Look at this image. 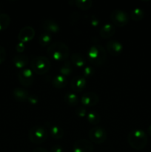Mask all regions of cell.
<instances>
[{
    "instance_id": "4dcf8cb0",
    "label": "cell",
    "mask_w": 151,
    "mask_h": 152,
    "mask_svg": "<svg viewBox=\"0 0 151 152\" xmlns=\"http://www.w3.org/2000/svg\"><path fill=\"white\" fill-rule=\"evenodd\" d=\"M6 56H7V53H6L5 48L3 46L0 45V65L4 62Z\"/></svg>"
},
{
    "instance_id": "d6986e66",
    "label": "cell",
    "mask_w": 151,
    "mask_h": 152,
    "mask_svg": "<svg viewBox=\"0 0 151 152\" xmlns=\"http://www.w3.org/2000/svg\"><path fill=\"white\" fill-rule=\"evenodd\" d=\"M51 83L53 87L58 89H61L66 87V86L68 85V80L65 77L59 74V75L54 76L52 78Z\"/></svg>"
},
{
    "instance_id": "30bf717a",
    "label": "cell",
    "mask_w": 151,
    "mask_h": 152,
    "mask_svg": "<svg viewBox=\"0 0 151 152\" xmlns=\"http://www.w3.org/2000/svg\"><path fill=\"white\" fill-rule=\"evenodd\" d=\"M35 30L31 26H25L20 30L18 34V39L23 43L31 41L35 37Z\"/></svg>"
},
{
    "instance_id": "1f68e13d",
    "label": "cell",
    "mask_w": 151,
    "mask_h": 152,
    "mask_svg": "<svg viewBox=\"0 0 151 152\" xmlns=\"http://www.w3.org/2000/svg\"><path fill=\"white\" fill-rule=\"evenodd\" d=\"M99 23H100V20H99V19L97 17V16H94V15H93V16H90V24L91 26L97 27L98 25H99Z\"/></svg>"
},
{
    "instance_id": "5bb4252c",
    "label": "cell",
    "mask_w": 151,
    "mask_h": 152,
    "mask_svg": "<svg viewBox=\"0 0 151 152\" xmlns=\"http://www.w3.org/2000/svg\"><path fill=\"white\" fill-rule=\"evenodd\" d=\"M41 27L43 29L49 34H56V33L59 32L60 27H59V24L56 22H55L53 19H45L44 22L41 24Z\"/></svg>"
},
{
    "instance_id": "6da1fadb",
    "label": "cell",
    "mask_w": 151,
    "mask_h": 152,
    "mask_svg": "<svg viewBox=\"0 0 151 152\" xmlns=\"http://www.w3.org/2000/svg\"><path fill=\"white\" fill-rule=\"evenodd\" d=\"M47 51L50 58L58 62L68 60L70 55L68 46L62 42H54L48 46Z\"/></svg>"
},
{
    "instance_id": "4fadbf2b",
    "label": "cell",
    "mask_w": 151,
    "mask_h": 152,
    "mask_svg": "<svg viewBox=\"0 0 151 152\" xmlns=\"http://www.w3.org/2000/svg\"><path fill=\"white\" fill-rule=\"evenodd\" d=\"M87 86V79L83 76H76L70 81V88L74 92H81Z\"/></svg>"
},
{
    "instance_id": "d6a6232c",
    "label": "cell",
    "mask_w": 151,
    "mask_h": 152,
    "mask_svg": "<svg viewBox=\"0 0 151 152\" xmlns=\"http://www.w3.org/2000/svg\"><path fill=\"white\" fill-rule=\"evenodd\" d=\"M28 102H29V103H30L31 105H36V104H38V96H36V95H30V94L29 97H28Z\"/></svg>"
},
{
    "instance_id": "52a82bcc",
    "label": "cell",
    "mask_w": 151,
    "mask_h": 152,
    "mask_svg": "<svg viewBox=\"0 0 151 152\" xmlns=\"http://www.w3.org/2000/svg\"><path fill=\"white\" fill-rule=\"evenodd\" d=\"M89 137L93 143L102 144L106 140L107 132L100 126H94L89 132Z\"/></svg>"
},
{
    "instance_id": "44dd1931",
    "label": "cell",
    "mask_w": 151,
    "mask_h": 152,
    "mask_svg": "<svg viewBox=\"0 0 151 152\" xmlns=\"http://www.w3.org/2000/svg\"><path fill=\"white\" fill-rule=\"evenodd\" d=\"M64 100L70 106H76L78 103V98L74 93L68 92L64 96Z\"/></svg>"
},
{
    "instance_id": "9c48e42d",
    "label": "cell",
    "mask_w": 151,
    "mask_h": 152,
    "mask_svg": "<svg viewBox=\"0 0 151 152\" xmlns=\"http://www.w3.org/2000/svg\"><path fill=\"white\" fill-rule=\"evenodd\" d=\"M93 143L86 139L77 140L73 146V152H93Z\"/></svg>"
},
{
    "instance_id": "f1b7e54d",
    "label": "cell",
    "mask_w": 151,
    "mask_h": 152,
    "mask_svg": "<svg viewBox=\"0 0 151 152\" xmlns=\"http://www.w3.org/2000/svg\"><path fill=\"white\" fill-rule=\"evenodd\" d=\"M80 19V13L78 12H73L70 14L69 16V22L70 25H76L78 23V20Z\"/></svg>"
},
{
    "instance_id": "cb8c5ba5",
    "label": "cell",
    "mask_w": 151,
    "mask_h": 152,
    "mask_svg": "<svg viewBox=\"0 0 151 152\" xmlns=\"http://www.w3.org/2000/svg\"><path fill=\"white\" fill-rule=\"evenodd\" d=\"M10 17L5 13H0V31H4L10 24Z\"/></svg>"
},
{
    "instance_id": "ba28073f",
    "label": "cell",
    "mask_w": 151,
    "mask_h": 152,
    "mask_svg": "<svg viewBox=\"0 0 151 152\" xmlns=\"http://www.w3.org/2000/svg\"><path fill=\"white\" fill-rule=\"evenodd\" d=\"M18 80L24 87H30L34 81L33 72L30 68H24L18 73Z\"/></svg>"
},
{
    "instance_id": "e575fe53",
    "label": "cell",
    "mask_w": 151,
    "mask_h": 152,
    "mask_svg": "<svg viewBox=\"0 0 151 152\" xmlns=\"http://www.w3.org/2000/svg\"><path fill=\"white\" fill-rule=\"evenodd\" d=\"M63 148L60 145H55L51 147L50 152H63Z\"/></svg>"
},
{
    "instance_id": "f546056e",
    "label": "cell",
    "mask_w": 151,
    "mask_h": 152,
    "mask_svg": "<svg viewBox=\"0 0 151 152\" xmlns=\"http://www.w3.org/2000/svg\"><path fill=\"white\" fill-rule=\"evenodd\" d=\"M75 113L78 117L83 118V117L87 116V108L84 106H83V105L82 106H78L76 108Z\"/></svg>"
},
{
    "instance_id": "9a60e30c",
    "label": "cell",
    "mask_w": 151,
    "mask_h": 152,
    "mask_svg": "<svg viewBox=\"0 0 151 152\" xmlns=\"http://www.w3.org/2000/svg\"><path fill=\"white\" fill-rule=\"evenodd\" d=\"M115 33V27L110 23L104 25L99 31L100 37L103 39H109Z\"/></svg>"
},
{
    "instance_id": "74e56055",
    "label": "cell",
    "mask_w": 151,
    "mask_h": 152,
    "mask_svg": "<svg viewBox=\"0 0 151 152\" xmlns=\"http://www.w3.org/2000/svg\"><path fill=\"white\" fill-rule=\"evenodd\" d=\"M19 152H25V151H19Z\"/></svg>"
},
{
    "instance_id": "7a4b0ae2",
    "label": "cell",
    "mask_w": 151,
    "mask_h": 152,
    "mask_svg": "<svg viewBox=\"0 0 151 152\" xmlns=\"http://www.w3.org/2000/svg\"><path fill=\"white\" fill-rule=\"evenodd\" d=\"M87 59L95 66H101L106 60L107 54L105 48L99 44L90 46L87 52Z\"/></svg>"
},
{
    "instance_id": "4316f807",
    "label": "cell",
    "mask_w": 151,
    "mask_h": 152,
    "mask_svg": "<svg viewBox=\"0 0 151 152\" xmlns=\"http://www.w3.org/2000/svg\"><path fill=\"white\" fill-rule=\"evenodd\" d=\"M87 120L90 124L92 125H97L100 122V115L96 111H90L88 114H87Z\"/></svg>"
},
{
    "instance_id": "836d02e7",
    "label": "cell",
    "mask_w": 151,
    "mask_h": 152,
    "mask_svg": "<svg viewBox=\"0 0 151 152\" xmlns=\"http://www.w3.org/2000/svg\"><path fill=\"white\" fill-rule=\"evenodd\" d=\"M25 49V43L21 42H19L16 44V50L18 52V53H22V52H24Z\"/></svg>"
},
{
    "instance_id": "ac0fdd59",
    "label": "cell",
    "mask_w": 151,
    "mask_h": 152,
    "mask_svg": "<svg viewBox=\"0 0 151 152\" xmlns=\"http://www.w3.org/2000/svg\"><path fill=\"white\" fill-rule=\"evenodd\" d=\"M71 62L77 68H82L86 65V59L81 53H73L70 57Z\"/></svg>"
},
{
    "instance_id": "3957f363",
    "label": "cell",
    "mask_w": 151,
    "mask_h": 152,
    "mask_svg": "<svg viewBox=\"0 0 151 152\" xmlns=\"http://www.w3.org/2000/svg\"><path fill=\"white\" fill-rule=\"evenodd\" d=\"M148 138L147 134L142 129H133L130 131L127 136L128 143L133 149L142 150L147 144Z\"/></svg>"
},
{
    "instance_id": "ffe728a7",
    "label": "cell",
    "mask_w": 151,
    "mask_h": 152,
    "mask_svg": "<svg viewBox=\"0 0 151 152\" xmlns=\"http://www.w3.org/2000/svg\"><path fill=\"white\" fill-rule=\"evenodd\" d=\"M68 4L76 5L78 8L82 10H87L93 6V1L91 0H74V1H69Z\"/></svg>"
},
{
    "instance_id": "484cf974",
    "label": "cell",
    "mask_w": 151,
    "mask_h": 152,
    "mask_svg": "<svg viewBox=\"0 0 151 152\" xmlns=\"http://www.w3.org/2000/svg\"><path fill=\"white\" fill-rule=\"evenodd\" d=\"M52 40V36L51 34H49V33H42L41 35L38 37V43L40 44V45H41L42 47H45V46L48 45L49 44H50Z\"/></svg>"
},
{
    "instance_id": "83f0119b",
    "label": "cell",
    "mask_w": 151,
    "mask_h": 152,
    "mask_svg": "<svg viewBox=\"0 0 151 152\" xmlns=\"http://www.w3.org/2000/svg\"><path fill=\"white\" fill-rule=\"evenodd\" d=\"M95 69L92 66H85L83 70V77L85 79L90 78L94 75Z\"/></svg>"
},
{
    "instance_id": "d4e9b609",
    "label": "cell",
    "mask_w": 151,
    "mask_h": 152,
    "mask_svg": "<svg viewBox=\"0 0 151 152\" xmlns=\"http://www.w3.org/2000/svg\"><path fill=\"white\" fill-rule=\"evenodd\" d=\"M144 17V11L140 7H136L130 13V18L136 22L142 20Z\"/></svg>"
},
{
    "instance_id": "603a6c76",
    "label": "cell",
    "mask_w": 151,
    "mask_h": 152,
    "mask_svg": "<svg viewBox=\"0 0 151 152\" xmlns=\"http://www.w3.org/2000/svg\"><path fill=\"white\" fill-rule=\"evenodd\" d=\"M72 71V65H71V62L69 60L65 61L59 68L60 75L64 76V77H68V76L70 75Z\"/></svg>"
},
{
    "instance_id": "8d00e7d4",
    "label": "cell",
    "mask_w": 151,
    "mask_h": 152,
    "mask_svg": "<svg viewBox=\"0 0 151 152\" xmlns=\"http://www.w3.org/2000/svg\"><path fill=\"white\" fill-rule=\"evenodd\" d=\"M147 132H148V134H149L150 136H151V124L150 125L149 127H148V129H147Z\"/></svg>"
},
{
    "instance_id": "277c9868",
    "label": "cell",
    "mask_w": 151,
    "mask_h": 152,
    "mask_svg": "<svg viewBox=\"0 0 151 152\" xmlns=\"http://www.w3.org/2000/svg\"><path fill=\"white\" fill-rule=\"evenodd\" d=\"M31 70L38 75H44L50 71L51 63L48 58L44 56H37L32 59L30 62Z\"/></svg>"
},
{
    "instance_id": "7c38bea8",
    "label": "cell",
    "mask_w": 151,
    "mask_h": 152,
    "mask_svg": "<svg viewBox=\"0 0 151 152\" xmlns=\"http://www.w3.org/2000/svg\"><path fill=\"white\" fill-rule=\"evenodd\" d=\"M99 97L95 92L90 91L84 94L81 97V102L83 106L93 107L99 102Z\"/></svg>"
},
{
    "instance_id": "2e32d148",
    "label": "cell",
    "mask_w": 151,
    "mask_h": 152,
    "mask_svg": "<svg viewBox=\"0 0 151 152\" xmlns=\"http://www.w3.org/2000/svg\"><path fill=\"white\" fill-rule=\"evenodd\" d=\"M13 96L18 102H26L28 101L30 94L26 89L22 88H16L13 91Z\"/></svg>"
},
{
    "instance_id": "d590c367",
    "label": "cell",
    "mask_w": 151,
    "mask_h": 152,
    "mask_svg": "<svg viewBox=\"0 0 151 152\" xmlns=\"http://www.w3.org/2000/svg\"><path fill=\"white\" fill-rule=\"evenodd\" d=\"M32 152H50L44 148H36Z\"/></svg>"
},
{
    "instance_id": "e0dca14e",
    "label": "cell",
    "mask_w": 151,
    "mask_h": 152,
    "mask_svg": "<svg viewBox=\"0 0 151 152\" xmlns=\"http://www.w3.org/2000/svg\"><path fill=\"white\" fill-rule=\"evenodd\" d=\"M13 62L16 68H19V69H24V68L28 65V62H29V59L26 55L19 53L13 57Z\"/></svg>"
},
{
    "instance_id": "8992f818",
    "label": "cell",
    "mask_w": 151,
    "mask_h": 152,
    "mask_svg": "<svg viewBox=\"0 0 151 152\" xmlns=\"http://www.w3.org/2000/svg\"><path fill=\"white\" fill-rule=\"evenodd\" d=\"M110 19L113 24L118 28H121L128 24L130 18L128 14L122 10H114L110 13Z\"/></svg>"
},
{
    "instance_id": "7402d4cb",
    "label": "cell",
    "mask_w": 151,
    "mask_h": 152,
    "mask_svg": "<svg viewBox=\"0 0 151 152\" xmlns=\"http://www.w3.org/2000/svg\"><path fill=\"white\" fill-rule=\"evenodd\" d=\"M50 134L52 137L55 140H60L64 136V131L62 128L58 126H50Z\"/></svg>"
},
{
    "instance_id": "8fae6325",
    "label": "cell",
    "mask_w": 151,
    "mask_h": 152,
    "mask_svg": "<svg viewBox=\"0 0 151 152\" xmlns=\"http://www.w3.org/2000/svg\"><path fill=\"white\" fill-rule=\"evenodd\" d=\"M123 45L118 40H110L106 43V50L108 53L113 56H117L123 51Z\"/></svg>"
},
{
    "instance_id": "5b68a950",
    "label": "cell",
    "mask_w": 151,
    "mask_h": 152,
    "mask_svg": "<svg viewBox=\"0 0 151 152\" xmlns=\"http://www.w3.org/2000/svg\"><path fill=\"white\" fill-rule=\"evenodd\" d=\"M29 139L34 144L43 143L47 138V132L41 126H34L29 131Z\"/></svg>"
}]
</instances>
